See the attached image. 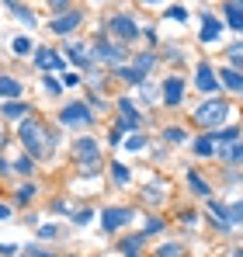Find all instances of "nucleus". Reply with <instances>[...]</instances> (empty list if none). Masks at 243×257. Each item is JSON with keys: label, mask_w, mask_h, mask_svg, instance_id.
Segmentation results:
<instances>
[{"label": "nucleus", "mask_w": 243, "mask_h": 257, "mask_svg": "<svg viewBox=\"0 0 243 257\" xmlns=\"http://www.w3.org/2000/svg\"><path fill=\"white\" fill-rule=\"evenodd\" d=\"M59 122L70 128H87L94 125V108L87 101H73V104H63L59 108Z\"/></svg>", "instance_id": "obj_3"}, {"label": "nucleus", "mask_w": 243, "mask_h": 257, "mask_svg": "<svg viewBox=\"0 0 243 257\" xmlns=\"http://www.w3.org/2000/svg\"><path fill=\"white\" fill-rule=\"evenodd\" d=\"M18 139H21V146H25V153H28L32 160H45V157L52 153V146H56V139H52L49 125L39 122V118H25V122H18Z\"/></svg>", "instance_id": "obj_1"}, {"label": "nucleus", "mask_w": 243, "mask_h": 257, "mask_svg": "<svg viewBox=\"0 0 243 257\" xmlns=\"http://www.w3.org/2000/svg\"><path fill=\"white\" fill-rule=\"evenodd\" d=\"M139 4H163V0H139Z\"/></svg>", "instance_id": "obj_48"}, {"label": "nucleus", "mask_w": 243, "mask_h": 257, "mask_svg": "<svg viewBox=\"0 0 243 257\" xmlns=\"http://www.w3.org/2000/svg\"><path fill=\"white\" fill-rule=\"evenodd\" d=\"M160 191H163V188H146V191H143V198H146L150 205H153V202L160 205V202H163V195H160Z\"/></svg>", "instance_id": "obj_37"}, {"label": "nucleus", "mask_w": 243, "mask_h": 257, "mask_svg": "<svg viewBox=\"0 0 243 257\" xmlns=\"http://www.w3.org/2000/svg\"><path fill=\"white\" fill-rule=\"evenodd\" d=\"M80 25H83V11H73V7H70V11H63V14H56V18H49V25H45V28H49L52 35L66 39V35H73Z\"/></svg>", "instance_id": "obj_6"}, {"label": "nucleus", "mask_w": 243, "mask_h": 257, "mask_svg": "<svg viewBox=\"0 0 243 257\" xmlns=\"http://www.w3.org/2000/svg\"><path fill=\"white\" fill-rule=\"evenodd\" d=\"M0 257H18V247L14 243H0Z\"/></svg>", "instance_id": "obj_42"}, {"label": "nucleus", "mask_w": 243, "mask_h": 257, "mask_svg": "<svg viewBox=\"0 0 243 257\" xmlns=\"http://www.w3.org/2000/svg\"><path fill=\"white\" fill-rule=\"evenodd\" d=\"M94 4H104V0H94Z\"/></svg>", "instance_id": "obj_50"}, {"label": "nucleus", "mask_w": 243, "mask_h": 257, "mask_svg": "<svg viewBox=\"0 0 243 257\" xmlns=\"http://www.w3.org/2000/svg\"><path fill=\"white\" fill-rule=\"evenodd\" d=\"M52 212H70V205H66L63 198H56V202H52Z\"/></svg>", "instance_id": "obj_43"}, {"label": "nucleus", "mask_w": 243, "mask_h": 257, "mask_svg": "<svg viewBox=\"0 0 243 257\" xmlns=\"http://www.w3.org/2000/svg\"><path fill=\"white\" fill-rule=\"evenodd\" d=\"M222 18H215L212 11H205L202 14V32H198V39H202V45H212V42H219V35H222Z\"/></svg>", "instance_id": "obj_11"}, {"label": "nucleus", "mask_w": 243, "mask_h": 257, "mask_svg": "<svg viewBox=\"0 0 243 257\" xmlns=\"http://www.w3.org/2000/svg\"><path fill=\"white\" fill-rule=\"evenodd\" d=\"M132 66H136V70H139V73L146 77V73H150V70L157 66V56H153V52H139V56L132 59Z\"/></svg>", "instance_id": "obj_26"}, {"label": "nucleus", "mask_w": 243, "mask_h": 257, "mask_svg": "<svg viewBox=\"0 0 243 257\" xmlns=\"http://www.w3.org/2000/svg\"><path fill=\"white\" fill-rule=\"evenodd\" d=\"M11 174H14V171H11V164H7V160H0V177H11Z\"/></svg>", "instance_id": "obj_45"}, {"label": "nucleus", "mask_w": 243, "mask_h": 257, "mask_svg": "<svg viewBox=\"0 0 243 257\" xmlns=\"http://www.w3.org/2000/svg\"><path fill=\"white\" fill-rule=\"evenodd\" d=\"M195 87H198L202 94H208V97L219 90V77H215L212 63H198V70H195Z\"/></svg>", "instance_id": "obj_12"}, {"label": "nucleus", "mask_w": 243, "mask_h": 257, "mask_svg": "<svg viewBox=\"0 0 243 257\" xmlns=\"http://www.w3.org/2000/svg\"><path fill=\"white\" fill-rule=\"evenodd\" d=\"M32 56H35V70H42V73H59L66 66V59L56 49H49V45H35Z\"/></svg>", "instance_id": "obj_7"}, {"label": "nucleus", "mask_w": 243, "mask_h": 257, "mask_svg": "<svg viewBox=\"0 0 243 257\" xmlns=\"http://www.w3.org/2000/svg\"><path fill=\"white\" fill-rule=\"evenodd\" d=\"M167 18H170V21H188V7H170Z\"/></svg>", "instance_id": "obj_38"}, {"label": "nucleus", "mask_w": 243, "mask_h": 257, "mask_svg": "<svg viewBox=\"0 0 243 257\" xmlns=\"http://www.w3.org/2000/svg\"><path fill=\"white\" fill-rule=\"evenodd\" d=\"M229 257H243V247H240V250H233V254H229Z\"/></svg>", "instance_id": "obj_47"}, {"label": "nucleus", "mask_w": 243, "mask_h": 257, "mask_svg": "<svg viewBox=\"0 0 243 257\" xmlns=\"http://www.w3.org/2000/svg\"><path fill=\"white\" fill-rule=\"evenodd\" d=\"M4 4H14V0H4Z\"/></svg>", "instance_id": "obj_51"}, {"label": "nucleus", "mask_w": 243, "mask_h": 257, "mask_svg": "<svg viewBox=\"0 0 243 257\" xmlns=\"http://www.w3.org/2000/svg\"><path fill=\"white\" fill-rule=\"evenodd\" d=\"M139 243H143V236H136V240H122L118 250H122L125 257H143V254H139Z\"/></svg>", "instance_id": "obj_31"}, {"label": "nucleus", "mask_w": 243, "mask_h": 257, "mask_svg": "<svg viewBox=\"0 0 243 257\" xmlns=\"http://www.w3.org/2000/svg\"><path fill=\"white\" fill-rule=\"evenodd\" d=\"M226 56H229V63H233V70H240V73H243V42L229 45V49H226Z\"/></svg>", "instance_id": "obj_30"}, {"label": "nucleus", "mask_w": 243, "mask_h": 257, "mask_svg": "<svg viewBox=\"0 0 243 257\" xmlns=\"http://www.w3.org/2000/svg\"><path fill=\"white\" fill-rule=\"evenodd\" d=\"M226 28H233V32H240L243 35V11L236 4H226V21H222Z\"/></svg>", "instance_id": "obj_21"}, {"label": "nucleus", "mask_w": 243, "mask_h": 257, "mask_svg": "<svg viewBox=\"0 0 243 257\" xmlns=\"http://www.w3.org/2000/svg\"><path fill=\"white\" fill-rule=\"evenodd\" d=\"M0 219H11V205H4V202H0Z\"/></svg>", "instance_id": "obj_46"}, {"label": "nucleus", "mask_w": 243, "mask_h": 257, "mask_svg": "<svg viewBox=\"0 0 243 257\" xmlns=\"http://www.w3.org/2000/svg\"><path fill=\"white\" fill-rule=\"evenodd\" d=\"M63 56H66V59H70L73 66H80V70H90V66H94V59H90V45L73 42V39L63 45Z\"/></svg>", "instance_id": "obj_10"}, {"label": "nucleus", "mask_w": 243, "mask_h": 257, "mask_svg": "<svg viewBox=\"0 0 243 257\" xmlns=\"http://www.w3.org/2000/svg\"><path fill=\"white\" fill-rule=\"evenodd\" d=\"M63 87H80V73H66L63 77Z\"/></svg>", "instance_id": "obj_41"}, {"label": "nucleus", "mask_w": 243, "mask_h": 257, "mask_svg": "<svg viewBox=\"0 0 243 257\" xmlns=\"http://www.w3.org/2000/svg\"><path fill=\"white\" fill-rule=\"evenodd\" d=\"M42 90H45L49 97H59V94H63V80H59L56 73H42Z\"/></svg>", "instance_id": "obj_22"}, {"label": "nucleus", "mask_w": 243, "mask_h": 257, "mask_svg": "<svg viewBox=\"0 0 243 257\" xmlns=\"http://www.w3.org/2000/svg\"><path fill=\"white\" fill-rule=\"evenodd\" d=\"M157 257H181V243H163V247H157Z\"/></svg>", "instance_id": "obj_35"}, {"label": "nucleus", "mask_w": 243, "mask_h": 257, "mask_svg": "<svg viewBox=\"0 0 243 257\" xmlns=\"http://www.w3.org/2000/svg\"><path fill=\"white\" fill-rule=\"evenodd\" d=\"M229 115H233V108H229V101H222V97H208V101H202L195 111H191V118L198 122V125L205 128V132H212V128L226 125L229 122Z\"/></svg>", "instance_id": "obj_2"}, {"label": "nucleus", "mask_w": 243, "mask_h": 257, "mask_svg": "<svg viewBox=\"0 0 243 257\" xmlns=\"http://www.w3.org/2000/svg\"><path fill=\"white\" fill-rule=\"evenodd\" d=\"M7 7H11V14H14L25 28H35V25H39V21H35V14H32L28 7H21V4H7Z\"/></svg>", "instance_id": "obj_24"}, {"label": "nucleus", "mask_w": 243, "mask_h": 257, "mask_svg": "<svg viewBox=\"0 0 243 257\" xmlns=\"http://www.w3.org/2000/svg\"><path fill=\"white\" fill-rule=\"evenodd\" d=\"M160 101L167 108H177V104L184 101V80H181V77H167V80H163V90H160Z\"/></svg>", "instance_id": "obj_13"}, {"label": "nucleus", "mask_w": 243, "mask_h": 257, "mask_svg": "<svg viewBox=\"0 0 243 257\" xmlns=\"http://www.w3.org/2000/svg\"><path fill=\"white\" fill-rule=\"evenodd\" d=\"M191 150H195V157H212V153H215V139H212V132L198 136V139L191 143Z\"/></svg>", "instance_id": "obj_20"}, {"label": "nucleus", "mask_w": 243, "mask_h": 257, "mask_svg": "<svg viewBox=\"0 0 243 257\" xmlns=\"http://www.w3.org/2000/svg\"><path fill=\"white\" fill-rule=\"evenodd\" d=\"M132 222V209L129 205H108V209H101V226H104V233H118L122 226H129Z\"/></svg>", "instance_id": "obj_8"}, {"label": "nucleus", "mask_w": 243, "mask_h": 257, "mask_svg": "<svg viewBox=\"0 0 243 257\" xmlns=\"http://www.w3.org/2000/svg\"><path fill=\"white\" fill-rule=\"evenodd\" d=\"M118 128L122 132H125V128H132V132H136V128L143 125V115H139V111H136V104H132V101H129V97H118Z\"/></svg>", "instance_id": "obj_14"}, {"label": "nucleus", "mask_w": 243, "mask_h": 257, "mask_svg": "<svg viewBox=\"0 0 243 257\" xmlns=\"http://www.w3.org/2000/svg\"><path fill=\"white\" fill-rule=\"evenodd\" d=\"M184 181H188V188H191L198 198H212V188H208L202 177H198V171H188V174H184Z\"/></svg>", "instance_id": "obj_19"}, {"label": "nucleus", "mask_w": 243, "mask_h": 257, "mask_svg": "<svg viewBox=\"0 0 243 257\" xmlns=\"http://www.w3.org/2000/svg\"><path fill=\"white\" fill-rule=\"evenodd\" d=\"M215 153H219L226 164H243V136L229 139V143H219V146H215Z\"/></svg>", "instance_id": "obj_16"}, {"label": "nucleus", "mask_w": 243, "mask_h": 257, "mask_svg": "<svg viewBox=\"0 0 243 257\" xmlns=\"http://www.w3.org/2000/svg\"><path fill=\"white\" fill-rule=\"evenodd\" d=\"M215 77H219V87H226V90H233V94H243V73L240 70L222 66V70H215Z\"/></svg>", "instance_id": "obj_17"}, {"label": "nucleus", "mask_w": 243, "mask_h": 257, "mask_svg": "<svg viewBox=\"0 0 243 257\" xmlns=\"http://www.w3.org/2000/svg\"><path fill=\"white\" fill-rule=\"evenodd\" d=\"M160 229H163V219H160V215H150V219H146V226H143V236L160 233Z\"/></svg>", "instance_id": "obj_34"}, {"label": "nucleus", "mask_w": 243, "mask_h": 257, "mask_svg": "<svg viewBox=\"0 0 243 257\" xmlns=\"http://www.w3.org/2000/svg\"><path fill=\"white\" fill-rule=\"evenodd\" d=\"M45 4H49V7H52L56 14H63V11H70V0H45Z\"/></svg>", "instance_id": "obj_40"}, {"label": "nucleus", "mask_w": 243, "mask_h": 257, "mask_svg": "<svg viewBox=\"0 0 243 257\" xmlns=\"http://www.w3.org/2000/svg\"><path fill=\"white\" fill-rule=\"evenodd\" d=\"M70 219H73V226H90L94 209H77V212H70Z\"/></svg>", "instance_id": "obj_32"}, {"label": "nucleus", "mask_w": 243, "mask_h": 257, "mask_svg": "<svg viewBox=\"0 0 243 257\" xmlns=\"http://www.w3.org/2000/svg\"><path fill=\"white\" fill-rule=\"evenodd\" d=\"M97 171H101V160H90V164H80V174H83V177H94Z\"/></svg>", "instance_id": "obj_39"}, {"label": "nucleus", "mask_w": 243, "mask_h": 257, "mask_svg": "<svg viewBox=\"0 0 243 257\" xmlns=\"http://www.w3.org/2000/svg\"><path fill=\"white\" fill-rule=\"evenodd\" d=\"M229 4H236V7H240V11H243V0H229Z\"/></svg>", "instance_id": "obj_49"}, {"label": "nucleus", "mask_w": 243, "mask_h": 257, "mask_svg": "<svg viewBox=\"0 0 243 257\" xmlns=\"http://www.w3.org/2000/svg\"><path fill=\"white\" fill-rule=\"evenodd\" d=\"M21 90H25V84H21L18 77H0V97H4V101L21 97Z\"/></svg>", "instance_id": "obj_18"}, {"label": "nucleus", "mask_w": 243, "mask_h": 257, "mask_svg": "<svg viewBox=\"0 0 243 257\" xmlns=\"http://www.w3.org/2000/svg\"><path fill=\"white\" fill-rule=\"evenodd\" d=\"M28 111H35V108H32V104H25L21 97L4 101V108H0V115H4L7 122H25V118H28Z\"/></svg>", "instance_id": "obj_15"}, {"label": "nucleus", "mask_w": 243, "mask_h": 257, "mask_svg": "<svg viewBox=\"0 0 243 257\" xmlns=\"http://www.w3.org/2000/svg\"><path fill=\"white\" fill-rule=\"evenodd\" d=\"M73 160H80V164L101 160V143H97V139H90V136H80V139H73Z\"/></svg>", "instance_id": "obj_9"}, {"label": "nucleus", "mask_w": 243, "mask_h": 257, "mask_svg": "<svg viewBox=\"0 0 243 257\" xmlns=\"http://www.w3.org/2000/svg\"><path fill=\"white\" fill-rule=\"evenodd\" d=\"M90 59H94V63L118 66V63H125V49H122V42H111L108 35H101L97 42L90 45Z\"/></svg>", "instance_id": "obj_4"}, {"label": "nucleus", "mask_w": 243, "mask_h": 257, "mask_svg": "<svg viewBox=\"0 0 243 257\" xmlns=\"http://www.w3.org/2000/svg\"><path fill=\"white\" fill-rule=\"evenodd\" d=\"M35 233H39L42 240H56V236H59V226H52V222H39Z\"/></svg>", "instance_id": "obj_33"}, {"label": "nucleus", "mask_w": 243, "mask_h": 257, "mask_svg": "<svg viewBox=\"0 0 243 257\" xmlns=\"http://www.w3.org/2000/svg\"><path fill=\"white\" fill-rule=\"evenodd\" d=\"M111 181H115L118 188H125V184L132 181V171H129L125 164H111Z\"/></svg>", "instance_id": "obj_29"}, {"label": "nucleus", "mask_w": 243, "mask_h": 257, "mask_svg": "<svg viewBox=\"0 0 243 257\" xmlns=\"http://www.w3.org/2000/svg\"><path fill=\"white\" fill-rule=\"evenodd\" d=\"M14 202H18V209H28V205L35 202V184H21V188L14 191Z\"/></svg>", "instance_id": "obj_25"}, {"label": "nucleus", "mask_w": 243, "mask_h": 257, "mask_svg": "<svg viewBox=\"0 0 243 257\" xmlns=\"http://www.w3.org/2000/svg\"><path fill=\"white\" fill-rule=\"evenodd\" d=\"M125 146H129V150H146V139H143L139 132H132V136L125 139Z\"/></svg>", "instance_id": "obj_36"}, {"label": "nucleus", "mask_w": 243, "mask_h": 257, "mask_svg": "<svg viewBox=\"0 0 243 257\" xmlns=\"http://www.w3.org/2000/svg\"><path fill=\"white\" fill-rule=\"evenodd\" d=\"M32 49H35V45H32L28 35H14V39H11V52H14V56H28Z\"/></svg>", "instance_id": "obj_27"}, {"label": "nucleus", "mask_w": 243, "mask_h": 257, "mask_svg": "<svg viewBox=\"0 0 243 257\" xmlns=\"http://www.w3.org/2000/svg\"><path fill=\"white\" fill-rule=\"evenodd\" d=\"M163 139H167L170 146H181V143L188 139V132H184L181 125H167V128H163Z\"/></svg>", "instance_id": "obj_28"}, {"label": "nucleus", "mask_w": 243, "mask_h": 257, "mask_svg": "<svg viewBox=\"0 0 243 257\" xmlns=\"http://www.w3.org/2000/svg\"><path fill=\"white\" fill-rule=\"evenodd\" d=\"M11 171H14V174H21V177H32V174H35V160H32L28 153H25V157H14Z\"/></svg>", "instance_id": "obj_23"}, {"label": "nucleus", "mask_w": 243, "mask_h": 257, "mask_svg": "<svg viewBox=\"0 0 243 257\" xmlns=\"http://www.w3.org/2000/svg\"><path fill=\"white\" fill-rule=\"evenodd\" d=\"M108 35H115L118 42H136V39L143 35V28L136 25L132 14H111V18H108Z\"/></svg>", "instance_id": "obj_5"}, {"label": "nucleus", "mask_w": 243, "mask_h": 257, "mask_svg": "<svg viewBox=\"0 0 243 257\" xmlns=\"http://www.w3.org/2000/svg\"><path fill=\"white\" fill-rule=\"evenodd\" d=\"M18 257H52L49 250H25V254H18Z\"/></svg>", "instance_id": "obj_44"}]
</instances>
